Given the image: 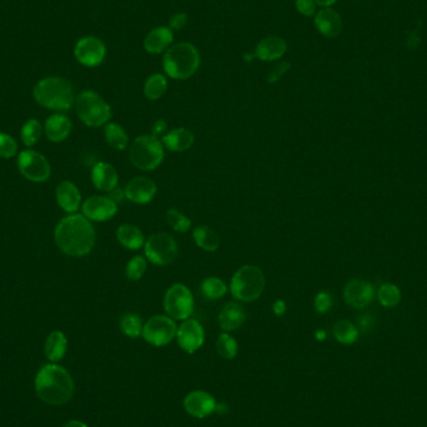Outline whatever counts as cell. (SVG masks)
I'll return each mask as SVG.
<instances>
[{
	"label": "cell",
	"mask_w": 427,
	"mask_h": 427,
	"mask_svg": "<svg viewBox=\"0 0 427 427\" xmlns=\"http://www.w3.org/2000/svg\"><path fill=\"white\" fill-rule=\"evenodd\" d=\"M54 240L68 257H83L92 252L97 235L92 221L83 214H69L57 225Z\"/></svg>",
	"instance_id": "6da1fadb"
},
{
	"label": "cell",
	"mask_w": 427,
	"mask_h": 427,
	"mask_svg": "<svg viewBox=\"0 0 427 427\" xmlns=\"http://www.w3.org/2000/svg\"><path fill=\"white\" fill-rule=\"evenodd\" d=\"M74 381L66 368L50 364L40 368L35 377V391L40 400L52 406H61L72 400Z\"/></svg>",
	"instance_id": "7a4b0ae2"
},
{
	"label": "cell",
	"mask_w": 427,
	"mask_h": 427,
	"mask_svg": "<svg viewBox=\"0 0 427 427\" xmlns=\"http://www.w3.org/2000/svg\"><path fill=\"white\" fill-rule=\"evenodd\" d=\"M33 95L39 106L55 112H66L75 104L72 83L59 77L40 80L34 86Z\"/></svg>",
	"instance_id": "3957f363"
},
{
	"label": "cell",
	"mask_w": 427,
	"mask_h": 427,
	"mask_svg": "<svg viewBox=\"0 0 427 427\" xmlns=\"http://www.w3.org/2000/svg\"><path fill=\"white\" fill-rule=\"evenodd\" d=\"M200 66V54L190 43H178L171 46L164 54L163 68L172 79L191 78Z\"/></svg>",
	"instance_id": "277c9868"
},
{
	"label": "cell",
	"mask_w": 427,
	"mask_h": 427,
	"mask_svg": "<svg viewBox=\"0 0 427 427\" xmlns=\"http://www.w3.org/2000/svg\"><path fill=\"white\" fill-rule=\"evenodd\" d=\"M265 285L263 270L255 265H244L231 277L229 290L237 301L252 303L263 295Z\"/></svg>",
	"instance_id": "5b68a950"
},
{
	"label": "cell",
	"mask_w": 427,
	"mask_h": 427,
	"mask_svg": "<svg viewBox=\"0 0 427 427\" xmlns=\"http://www.w3.org/2000/svg\"><path fill=\"white\" fill-rule=\"evenodd\" d=\"M164 157V145L160 139L152 137V134L138 137L130 145V163L139 170L157 169L163 163Z\"/></svg>",
	"instance_id": "8992f818"
},
{
	"label": "cell",
	"mask_w": 427,
	"mask_h": 427,
	"mask_svg": "<svg viewBox=\"0 0 427 427\" xmlns=\"http://www.w3.org/2000/svg\"><path fill=\"white\" fill-rule=\"evenodd\" d=\"M75 109L80 120L90 128H99L109 123L112 108L98 92L86 90L75 99Z\"/></svg>",
	"instance_id": "52a82bcc"
},
{
	"label": "cell",
	"mask_w": 427,
	"mask_h": 427,
	"mask_svg": "<svg viewBox=\"0 0 427 427\" xmlns=\"http://www.w3.org/2000/svg\"><path fill=\"white\" fill-rule=\"evenodd\" d=\"M144 254L149 263L166 266L178 257V243L168 232H157L145 241Z\"/></svg>",
	"instance_id": "ba28073f"
},
{
	"label": "cell",
	"mask_w": 427,
	"mask_h": 427,
	"mask_svg": "<svg viewBox=\"0 0 427 427\" xmlns=\"http://www.w3.org/2000/svg\"><path fill=\"white\" fill-rule=\"evenodd\" d=\"M163 306L166 315L170 316L171 319L184 321L190 319L194 311V296L184 284H172L165 292Z\"/></svg>",
	"instance_id": "9c48e42d"
},
{
	"label": "cell",
	"mask_w": 427,
	"mask_h": 427,
	"mask_svg": "<svg viewBox=\"0 0 427 427\" xmlns=\"http://www.w3.org/2000/svg\"><path fill=\"white\" fill-rule=\"evenodd\" d=\"M177 322L170 316L155 315L145 322L141 336L148 344L161 348L177 337Z\"/></svg>",
	"instance_id": "30bf717a"
},
{
	"label": "cell",
	"mask_w": 427,
	"mask_h": 427,
	"mask_svg": "<svg viewBox=\"0 0 427 427\" xmlns=\"http://www.w3.org/2000/svg\"><path fill=\"white\" fill-rule=\"evenodd\" d=\"M18 169L24 178L33 183H46L52 175L48 159L35 150H24L18 157Z\"/></svg>",
	"instance_id": "8fae6325"
},
{
	"label": "cell",
	"mask_w": 427,
	"mask_h": 427,
	"mask_svg": "<svg viewBox=\"0 0 427 427\" xmlns=\"http://www.w3.org/2000/svg\"><path fill=\"white\" fill-rule=\"evenodd\" d=\"M74 55L80 64L88 68L98 66L106 57V46L97 37H84L74 48Z\"/></svg>",
	"instance_id": "7c38bea8"
},
{
	"label": "cell",
	"mask_w": 427,
	"mask_h": 427,
	"mask_svg": "<svg viewBox=\"0 0 427 427\" xmlns=\"http://www.w3.org/2000/svg\"><path fill=\"white\" fill-rule=\"evenodd\" d=\"M81 212L90 221H108L118 214V204L109 197L94 195L81 204Z\"/></svg>",
	"instance_id": "4fadbf2b"
},
{
	"label": "cell",
	"mask_w": 427,
	"mask_h": 427,
	"mask_svg": "<svg viewBox=\"0 0 427 427\" xmlns=\"http://www.w3.org/2000/svg\"><path fill=\"white\" fill-rule=\"evenodd\" d=\"M179 346L188 354H194L204 345L205 330L195 319H186L180 324L177 331Z\"/></svg>",
	"instance_id": "5bb4252c"
},
{
	"label": "cell",
	"mask_w": 427,
	"mask_h": 427,
	"mask_svg": "<svg viewBox=\"0 0 427 427\" xmlns=\"http://www.w3.org/2000/svg\"><path fill=\"white\" fill-rule=\"evenodd\" d=\"M342 295L348 306L354 309H365L374 300V286L366 280L354 279L345 285Z\"/></svg>",
	"instance_id": "9a60e30c"
},
{
	"label": "cell",
	"mask_w": 427,
	"mask_h": 427,
	"mask_svg": "<svg viewBox=\"0 0 427 427\" xmlns=\"http://www.w3.org/2000/svg\"><path fill=\"white\" fill-rule=\"evenodd\" d=\"M184 408L185 411L192 417L204 419L210 416L214 411H217V404L212 395L206 391L197 390L191 391L190 394L185 396Z\"/></svg>",
	"instance_id": "2e32d148"
},
{
	"label": "cell",
	"mask_w": 427,
	"mask_h": 427,
	"mask_svg": "<svg viewBox=\"0 0 427 427\" xmlns=\"http://www.w3.org/2000/svg\"><path fill=\"white\" fill-rule=\"evenodd\" d=\"M125 197L134 204H149L158 192L155 181L146 177L132 179L125 186Z\"/></svg>",
	"instance_id": "e0dca14e"
},
{
	"label": "cell",
	"mask_w": 427,
	"mask_h": 427,
	"mask_svg": "<svg viewBox=\"0 0 427 427\" xmlns=\"http://www.w3.org/2000/svg\"><path fill=\"white\" fill-rule=\"evenodd\" d=\"M92 185L103 192H110L118 186L119 175L117 169L112 165L99 161L92 166Z\"/></svg>",
	"instance_id": "ac0fdd59"
},
{
	"label": "cell",
	"mask_w": 427,
	"mask_h": 427,
	"mask_svg": "<svg viewBox=\"0 0 427 427\" xmlns=\"http://www.w3.org/2000/svg\"><path fill=\"white\" fill-rule=\"evenodd\" d=\"M57 203L68 214H77L81 208V194L72 181H61L55 191Z\"/></svg>",
	"instance_id": "d6986e66"
},
{
	"label": "cell",
	"mask_w": 427,
	"mask_h": 427,
	"mask_svg": "<svg viewBox=\"0 0 427 427\" xmlns=\"http://www.w3.org/2000/svg\"><path fill=\"white\" fill-rule=\"evenodd\" d=\"M219 326L225 332L240 329L246 321V311L237 303H228L219 314Z\"/></svg>",
	"instance_id": "ffe728a7"
},
{
	"label": "cell",
	"mask_w": 427,
	"mask_h": 427,
	"mask_svg": "<svg viewBox=\"0 0 427 427\" xmlns=\"http://www.w3.org/2000/svg\"><path fill=\"white\" fill-rule=\"evenodd\" d=\"M161 143L169 152H186L195 143V135L189 129L177 128L174 130L166 132L161 138Z\"/></svg>",
	"instance_id": "44dd1931"
},
{
	"label": "cell",
	"mask_w": 427,
	"mask_h": 427,
	"mask_svg": "<svg viewBox=\"0 0 427 427\" xmlns=\"http://www.w3.org/2000/svg\"><path fill=\"white\" fill-rule=\"evenodd\" d=\"M315 26L324 37L335 38L341 33V17L336 13L334 9L325 8L316 14Z\"/></svg>",
	"instance_id": "7402d4cb"
},
{
	"label": "cell",
	"mask_w": 427,
	"mask_h": 427,
	"mask_svg": "<svg viewBox=\"0 0 427 427\" xmlns=\"http://www.w3.org/2000/svg\"><path fill=\"white\" fill-rule=\"evenodd\" d=\"M174 33L170 28L158 27L149 32L144 39V49L149 54H161L170 48Z\"/></svg>",
	"instance_id": "603a6c76"
},
{
	"label": "cell",
	"mask_w": 427,
	"mask_h": 427,
	"mask_svg": "<svg viewBox=\"0 0 427 427\" xmlns=\"http://www.w3.org/2000/svg\"><path fill=\"white\" fill-rule=\"evenodd\" d=\"M72 121L63 114H53L46 119L44 132L46 138L53 143L64 141L72 132Z\"/></svg>",
	"instance_id": "cb8c5ba5"
},
{
	"label": "cell",
	"mask_w": 427,
	"mask_h": 427,
	"mask_svg": "<svg viewBox=\"0 0 427 427\" xmlns=\"http://www.w3.org/2000/svg\"><path fill=\"white\" fill-rule=\"evenodd\" d=\"M288 44L280 37H268L261 40L257 46L255 55L263 61H272L280 59L286 53Z\"/></svg>",
	"instance_id": "d4e9b609"
},
{
	"label": "cell",
	"mask_w": 427,
	"mask_h": 427,
	"mask_svg": "<svg viewBox=\"0 0 427 427\" xmlns=\"http://www.w3.org/2000/svg\"><path fill=\"white\" fill-rule=\"evenodd\" d=\"M119 244L128 250H139L144 246L145 237L143 231L132 224H123L117 230Z\"/></svg>",
	"instance_id": "484cf974"
},
{
	"label": "cell",
	"mask_w": 427,
	"mask_h": 427,
	"mask_svg": "<svg viewBox=\"0 0 427 427\" xmlns=\"http://www.w3.org/2000/svg\"><path fill=\"white\" fill-rule=\"evenodd\" d=\"M192 239L197 246L208 252H215L220 246V237L206 225L197 226L192 231Z\"/></svg>",
	"instance_id": "4316f807"
},
{
	"label": "cell",
	"mask_w": 427,
	"mask_h": 427,
	"mask_svg": "<svg viewBox=\"0 0 427 427\" xmlns=\"http://www.w3.org/2000/svg\"><path fill=\"white\" fill-rule=\"evenodd\" d=\"M68 348L66 336L61 331H54L48 336L46 341V356L49 361H60L66 355Z\"/></svg>",
	"instance_id": "83f0119b"
},
{
	"label": "cell",
	"mask_w": 427,
	"mask_h": 427,
	"mask_svg": "<svg viewBox=\"0 0 427 427\" xmlns=\"http://www.w3.org/2000/svg\"><path fill=\"white\" fill-rule=\"evenodd\" d=\"M104 137L109 146L118 152H123L129 145L128 132L117 123H108L104 126Z\"/></svg>",
	"instance_id": "f1b7e54d"
},
{
	"label": "cell",
	"mask_w": 427,
	"mask_h": 427,
	"mask_svg": "<svg viewBox=\"0 0 427 427\" xmlns=\"http://www.w3.org/2000/svg\"><path fill=\"white\" fill-rule=\"evenodd\" d=\"M200 290L206 299L219 300L226 295L229 288L220 277L209 276L200 284Z\"/></svg>",
	"instance_id": "f546056e"
},
{
	"label": "cell",
	"mask_w": 427,
	"mask_h": 427,
	"mask_svg": "<svg viewBox=\"0 0 427 427\" xmlns=\"http://www.w3.org/2000/svg\"><path fill=\"white\" fill-rule=\"evenodd\" d=\"M168 89V80L163 74H152L144 84L145 98L149 100H158L163 98Z\"/></svg>",
	"instance_id": "4dcf8cb0"
},
{
	"label": "cell",
	"mask_w": 427,
	"mask_h": 427,
	"mask_svg": "<svg viewBox=\"0 0 427 427\" xmlns=\"http://www.w3.org/2000/svg\"><path fill=\"white\" fill-rule=\"evenodd\" d=\"M334 336L342 345H352L359 337V330L352 322L340 320L334 325Z\"/></svg>",
	"instance_id": "1f68e13d"
},
{
	"label": "cell",
	"mask_w": 427,
	"mask_h": 427,
	"mask_svg": "<svg viewBox=\"0 0 427 427\" xmlns=\"http://www.w3.org/2000/svg\"><path fill=\"white\" fill-rule=\"evenodd\" d=\"M143 328H144V324L141 321L140 316L137 314L128 312L120 319V330L128 337L137 339L139 336H141Z\"/></svg>",
	"instance_id": "d6a6232c"
},
{
	"label": "cell",
	"mask_w": 427,
	"mask_h": 427,
	"mask_svg": "<svg viewBox=\"0 0 427 427\" xmlns=\"http://www.w3.org/2000/svg\"><path fill=\"white\" fill-rule=\"evenodd\" d=\"M41 134H43V128L39 121L37 119H29L20 130V138H21L23 144L30 148L39 141Z\"/></svg>",
	"instance_id": "836d02e7"
},
{
	"label": "cell",
	"mask_w": 427,
	"mask_h": 427,
	"mask_svg": "<svg viewBox=\"0 0 427 427\" xmlns=\"http://www.w3.org/2000/svg\"><path fill=\"white\" fill-rule=\"evenodd\" d=\"M217 354L221 356L225 360H232L235 359L239 351L237 341L228 332L220 334L217 340Z\"/></svg>",
	"instance_id": "e575fe53"
},
{
	"label": "cell",
	"mask_w": 427,
	"mask_h": 427,
	"mask_svg": "<svg viewBox=\"0 0 427 427\" xmlns=\"http://www.w3.org/2000/svg\"><path fill=\"white\" fill-rule=\"evenodd\" d=\"M377 297L384 308H394L400 303L401 291L394 284H382Z\"/></svg>",
	"instance_id": "d590c367"
},
{
	"label": "cell",
	"mask_w": 427,
	"mask_h": 427,
	"mask_svg": "<svg viewBox=\"0 0 427 427\" xmlns=\"http://www.w3.org/2000/svg\"><path fill=\"white\" fill-rule=\"evenodd\" d=\"M148 268V260L143 255H137L129 260L125 268V275L130 281H139L143 279Z\"/></svg>",
	"instance_id": "8d00e7d4"
},
{
	"label": "cell",
	"mask_w": 427,
	"mask_h": 427,
	"mask_svg": "<svg viewBox=\"0 0 427 427\" xmlns=\"http://www.w3.org/2000/svg\"><path fill=\"white\" fill-rule=\"evenodd\" d=\"M166 221L171 229L177 232H188L191 229V220L178 209L166 211Z\"/></svg>",
	"instance_id": "74e56055"
},
{
	"label": "cell",
	"mask_w": 427,
	"mask_h": 427,
	"mask_svg": "<svg viewBox=\"0 0 427 427\" xmlns=\"http://www.w3.org/2000/svg\"><path fill=\"white\" fill-rule=\"evenodd\" d=\"M18 152V144L15 139L6 132H0V158H14Z\"/></svg>",
	"instance_id": "f35d334b"
},
{
	"label": "cell",
	"mask_w": 427,
	"mask_h": 427,
	"mask_svg": "<svg viewBox=\"0 0 427 427\" xmlns=\"http://www.w3.org/2000/svg\"><path fill=\"white\" fill-rule=\"evenodd\" d=\"M314 306L319 314H326L332 306V296L328 291H320L314 299Z\"/></svg>",
	"instance_id": "ab89813d"
},
{
	"label": "cell",
	"mask_w": 427,
	"mask_h": 427,
	"mask_svg": "<svg viewBox=\"0 0 427 427\" xmlns=\"http://www.w3.org/2000/svg\"><path fill=\"white\" fill-rule=\"evenodd\" d=\"M296 9L305 17H312L316 12L315 1L314 0H296Z\"/></svg>",
	"instance_id": "60d3db41"
},
{
	"label": "cell",
	"mask_w": 427,
	"mask_h": 427,
	"mask_svg": "<svg viewBox=\"0 0 427 427\" xmlns=\"http://www.w3.org/2000/svg\"><path fill=\"white\" fill-rule=\"evenodd\" d=\"M289 69L290 64L289 63H286V61L277 64L269 74L270 84H274L276 81H279V80L281 79V77L285 75V72H289Z\"/></svg>",
	"instance_id": "b9f144b4"
},
{
	"label": "cell",
	"mask_w": 427,
	"mask_h": 427,
	"mask_svg": "<svg viewBox=\"0 0 427 427\" xmlns=\"http://www.w3.org/2000/svg\"><path fill=\"white\" fill-rule=\"evenodd\" d=\"M188 24V15L185 13H177L172 15L169 23L171 30H180Z\"/></svg>",
	"instance_id": "7bdbcfd3"
},
{
	"label": "cell",
	"mask_w": 427,
	"mask_h": 427,
	"mask_svg": "<svg viewBox=\"0 0 427 427\" xmlns=\"http://www.w3.org/2000/svg\"><path fill=\"white\" fill-rule=\"evenodd\" d=\"M152 137H155V138H159V137H164L165 134H166V130H168V124H166V121H165L164 119H158L157 121H154L152 124Z\"/></svg>",
	"instance_id": "ee69618b"
},
{
	"label": "cell",
	"mask_w": 427,
	"mask_h": 427,
	"mask_svg": "<svg viewBox=\"0 0 427 427\" xmlns=\"http://www.w3.org/2000/svg\"><path fill=\"white\" fill-rule=\"evenodd\" d=\"M359 325H360V329L366 332L374 326V317L371 315L361 316L360 320H359Z\"/></svg>",
	"instance_id": "f6af8a7d"
},
{
	"label": "cell",
	"mask_w": 427,
	"mask_h": 427,
	"mask_svg": "<svg viewBox=\"0 0 427 427\" xmlns=\"http://www.w3.org/2000/svg\"><path fill=\"white\" fill-rule=\"evenodd\" d=\"M108 197H110L112 201H115L118 205L120 204V203H123L124 199H126V197H125V191L121 190L118 186H117L115 189H112V190L109 192Z\"/></svg>",
	"instance_id": "bcb514c9"
},
{
	"label": "cell",
	"mask_w": 427,
	"mask_h": 427,
	"mask_svg": "<svg viewBox=\"0 0 427 427\" xmlns=\"http://www.w3.org/2000/svg\"><path fill=\"white\" fill-rule=\"evenodd\" d=\"M286 303L284 300H276L275 303L272 304V311L276 316H283L286 312Z\"/></svg>",
	"instance_id": "7dc6e473"
},
{
	"label": "cell",
	"mask_w": 427,
	"mask_h": 427,
	"mask_svg": "<svg viewBox=\"0 0 427 427\" xmlns=\"http://www.w3.org/2000/svg\"><path fill=\"white\" fill-rule=\"evenodd\" d=\"M316 4H319V6H321L324 8H330L332 4H335L337 0H314Z\"/></svg>",
	"instance_id": "c3c4849f"
},
{
	"label": "cell",
	"mask_w": 427,
	"mask_h": 427,
	"mask_svg": "<svg viewBox=\"0 0 427 427\" xmlns=\"http://www.w3.org/2000/svg\"><path fill=\"white\" fill-rule=\"evenodd\" d=\"M64 427H88L86 426V424L84 422H81L79 420H72L69 421V422H66Z\"/></svg>",
	"instance_id": "681fc988"
},
{
	"label": "cell",
	"mask_w": 427,
	"mask_h": 427,
	"mask_svg": "<svg viewBox=\"0 0 427 427\" xmlns=\"http://www.w3.org/2000/svg\"><path fill=\"white\" fill-rule=\"evenodd\" d=\"M316 339L317 340H325L326 339V332L324 331V330H319V331H316Z\"/></svg>",
	"instance_id": "f907efd6"
}]
</instances>
